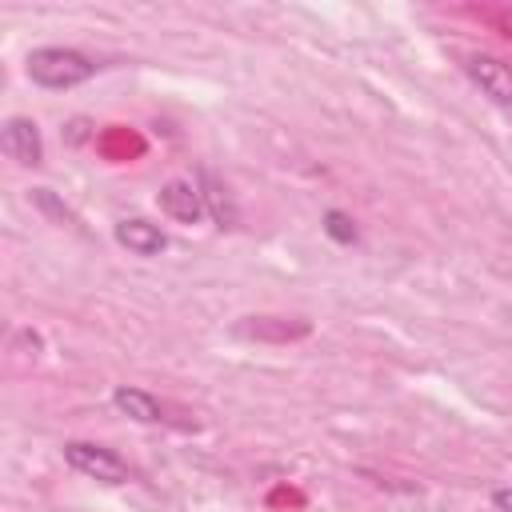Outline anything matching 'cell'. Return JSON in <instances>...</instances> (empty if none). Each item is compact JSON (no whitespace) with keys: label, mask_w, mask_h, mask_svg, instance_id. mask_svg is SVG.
<instances>
[{"label":"cell","mask_w":512,"mask_h":512,"mask_svg":"<svg viewBox=\"0 0 512 512\" xmlns=\"http://www.w3.org/2000/svg\"><path fill=\"white\" fill-rule=\"evenodd\" d=\"M492 508L496 512H512V488H496L492 492Z\"/></svg>","instance_id":"cell-11"},{"label":"cell","mask_w":512,"mask_h":512,"mask_svg":"<svg viewBox=\"0 0 512 512\" xmlns=\"http://www.w3.org/2000/svg\"><path fill=\"white\" fill-rule=\"evenodd\" d=\"M156 204H160V212L172 216L176 224H200L204 212H208V208H204V196H200V188H196L192 180H168V184L160 188Z\"/></svg>","instance_id":"cell-5"},{"label":"cell","mask_w":512,"mask_h":512,"mask_svg":"<svg viewBox=\"0 0 512 512\" xmlns=\"http://www.w3.org/2000/svg\"><path fill=\"white\" fill-rule=\"evenodd\" d=\"M112 404H116V412H124V416L136 420V424H164V420H168L164 404H160L152 392H144V388L120 384V388H112Z\"/></svg>","instance_id":"cell-7"},{"label":"cell","mask_w":512,"mask_h":512,"mask_svg":"<svg viewBox=\"0 0 512 512\" xmlns=\"http://www.w3.org/2000/svg\"><path fill=\"white\" fill-rule=\"evenodd\" d=\"M464 72H468V80H472V84H476L492 104L512 108V68H508L504 60L476 52V56H468V60H464Z\"/></svg>","instance_id":"cell-3"},{"label":"cell","mask_w":512,"mask_h":512,"mask_svg":"<svg viewBox=\"0 0 512 512\" xmlns=\"http://www.w3.org/2000/svg\"><path fill=\"white\" fill-rule=\"evenodd\" d=\"M64 464L76 468L88 480H100V484H128V476H132L128 464L112 448L92 444V440H68L64 444Z\"/></svg>","instance_id":"cell-2"},{"label":"cell","mask_w":512,"mask_h":512,"mask_svg":"<svg viewBox=\"0 0 512 512\" xmlns=\"http://www.w3.org/2000/svg\"><path fill=\"white\" fill-rule=\"evenodd\" d=\"M236 332L252 340H292V336H304L308 324H288L280 316H248L244 324H236Z\"/></svg>","instance_id":"cell-9"},{"label":"cell","mask_w":512,"mask_h":512,"mask_svg":"<svg viewBox=\"0 0 512 512\" xmlns=\"http://www.w3.org/2000/svg\"><path fill=\"white\" fill-rule=\"evenodd\" d=\"M116 244H124V248L136 252V256H160V252L168 248V236L160 232V224L132 216V220H120V224H116Z\"/></svg>","instance_id":"cell-6"},{"label":"cell","mask_w":512,"mask_h":512,"mask_svg":"<svg viewBox=\"0 0 512 512\" xmlns=\"http://www.w3.org/2000/svg\"><path fill=\"white\" fill-rule=\"evenodd\" d=\"M200 196H204V208H208V216L220 224V228H232L236 224V204H232V196H228V188L224 184H216L212 180V172H200Z\"/></svg>","instance_id":"cell-8"},{"label":"cell","mask_w":512,"mask_h":512,"mask_svg":"<svg viewBox=\"0 0 512 512\" xmlns=\"http://www.w3.org/2000/svg\"><path fill=\"white\" fill-rule=\"evenodd\" d=\"M0 148H4V156H8V160L24 164V168H32V164H40V160H44V140H40V128H36L28 116H12V120H4Z\"/></svg>","instance_id":"cell-4"},{"label":"cell","mask_w":512,"mask_h":512,"mask_svg":"<svg viewBox=\"0 0 512 512\" xmlns=\"http://www.w3.org/2000/svg\"><path fill=\"white\" fill-rule=\"evenodd\" d=\"M28 76L40 88H76L96 76V60L76 48H36L28 56Z\"/></svg>","instance_id":"cell-1"},{"label":"cell","mask_w":512,"mask_h":512,"mask_svg":"<svg viewBox=\"0 0 512 512\" xmlns=\"http://www.w3.org/2000/svg\"><path fill=\"white\" fill-rule=\"evenodd\" d=\"M500 24H504V32H508V36H512V12H508V16H504V20H500Z\"/></svg>","instance_id":"cell-12"},{"label":"cell","mask_w":512,"mask_h":512,"mask_svg":"<svg viewBox=\"0 0 512 512\" xmlns=\"http://www.w3.org/2000/svg\"><path fill=\"white\" fill-rule=\"evenodd\" d=\"M324 232H328L336 244H356V224H352V216L340 212V208H328V212H324Z\"/></svg>","instance_id":"cell-10"}]
</instances>
